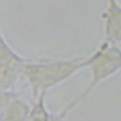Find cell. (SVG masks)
<instances>
[{
    "instance_id": "obj_7",
    "label": "cell",
    "mask_w": 121,
    "mask_h": 121,
    "mask_svg": "<svg viewBox=\"0 0 121 121\" xmlns=\"http://www.w3.org/2000/svg\"><path fill=\"white\" fill-rule=\"evenodd\" d=\"M19 76H21V68L19 66L0 63V91H13V87L18 82Z\"/></svg>"
},
{
    "instance_id": "obj_5",
    "label": "cell",
    "mask_w": 121,
    "mask_h": 121,
    "mask_svg": "<svg viewBox=\"0 0 121 121\" xmlns=\"http://www.w3.org/2000/svg\"><path fill=\"white\" fill-rule=\"evenodd\" d=\"M29 112H31V105L24 99L15 95L7 105L2 121H28Z\"/></svg>"
},
{
    "instance_id": "obj_2",
    "label": "cell",
    "mask_w": 121,
    "mask_h": 121,
    "mask_svg": "<svg viewBox=\"0 0 121 121\" xmlns=\"http://www.w3.org/2000/svg\"><path fill=\"white\" fill-rule=\"evenodd\" d=\"M87 68L91 71V81L84 89V92L65 108L68 113H71L79 103L84 102L99 84L121 71V47L102 42L91 55H87Z\"/></svg>"
},
{
    "instance_id": "obj_6",
    "label": "cell",
    "mask_w": 121,
    "mask_h": 121,
    "mask_svg": "<svg viewBox=\"0 0 121 121\" xmlns=\"http://www.w3.org/2000/svg\"><path fill=\"white\" fill-rule=\"evenodd\" d=\"M26 58L19 55L18 52L7 42V39L3 37L2 31H0V63L3 65H11V66H23Z\"/></svg>"
},
{
    "instance_id": "obj_4",
    "label": "cell",
    "mask_w": 121,
    "mask_h": 121,
    "mask_svg": "<svg viewBox=\"0 0 121 121\" xmlns=\"http://www.w3.org/2000/svg\"><path fill=\"white\" fill-rule=\"evenodd\" d=\"M45 97H47L45 92H40L39 95L34 97V103L31 105V112H29L28 121H65L69 113L66 110H63L60 113L50 112L47 108Z\"/></svg>"
},
{
    "instance_id": "obj_8",
    "label": "cell",
    "mask_w": 121,
    "mask_h": 121,
    "mask_svg": "<svg viewBox=\"0 0 121 121\" xmlns=\"http://www.w3.org/2000/svg\"><path fill=\"white\" fill-rule=\"evenodd\" d=\"M15 97V94L11 91H0V121H2V116H3V112L7 108V105L10 103V100Z\"/></svg>"
},
{
    "instance_id": "obj_3",
    "label": "cell",
    "mask_w": 121,
    "mask_h": 121,
    "mask_svg": "<svg viewBox=\"0 0 121 121\" xmlns=\"http://www.w3.org/2000/svg\"><path fill=\"white\" fill-rule=\"evenodd\" d=\"M103 40L110 45H121V3L118 0H108L102 11Z\"/></svg>"
},
{
    "instance_id": "obj_1",
    "label": "cell",
    "mask_w": 121,
    "mask_h": 121,
    "mask_svg": "<svg viewBox=\"0 0 121 121\" xmlns=\"http://www.w3.org/2000/svg\"><path fill=\"white\" fill-rule=\"evenodd\" d=\"M87 68V56H71V58H26L21 66V76L29 82L34 97L40 92L53 89L63 84L76 73Z\"/></svg>"
}]
</instances>
